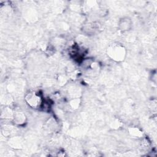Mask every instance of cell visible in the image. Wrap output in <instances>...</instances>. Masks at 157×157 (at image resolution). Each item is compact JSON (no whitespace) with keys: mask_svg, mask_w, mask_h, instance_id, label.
<instances>
[{"mask_svg":"<svg viewBox=\"0 0 157 157\" xmlns=\"http://www.w3.org/2000/svg\"><path fill=\"white\" fill-rule=\"evenodd\" d=\"M126 49L124 46L117 43L109 45L107 50L109 57L116 62L123 61L126 56Z\"/></svg>","mask_w":157,"mask_h":157,"instance_id":"6da1fadb","label":"cell"},{"mask_svg":"<svg viewBox=\"0 0 157 157\" xmlns=\"http://www.w3.org/2000/svg\"><path fill=\"white\" fill-rule=\"evenodd\" d=\"M25 101L29 106L33 108H37L40 107L42 102L41 98L39 94L34 91H31L26 95Z\"/></svg>","mask_w":157,"mask_h":157,"instance_id":"7a4b0ae2","label":"cell"},{"mask_svg":"<svg viewBox=\"0 0 157 157\" xmlns=\"http://www.w3.org/2000/svg\"><path fill=\"white\" fill-rule=\"evenodd\" d=\"M131 21L128 17L121 18L118 24L120 30L121 31H126L129 30L131 28Z\"/></svg>","mask_w":157,"mask_h":157,"instance_id":"3957f363","label":"cell"},{"mask_svg":"<svg viewBox=\"0 0 157 157\" xmlns=\"http://www.w3.org/2000/svg\"><path fill=\"white\" fill-rule=\"evenodd\" d=\"M13 118L15 123L18 124H22L25 122L26 117L22 112H17L13 114Z\"/></svg>","mask_w":157,"mask_h":157,"instance_id":"277c9868","label":"cell"}]
</instances>
